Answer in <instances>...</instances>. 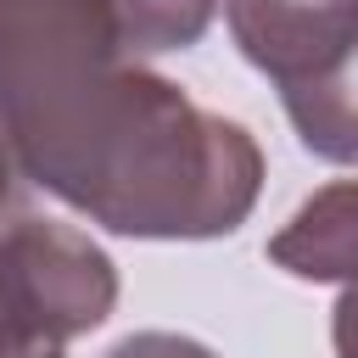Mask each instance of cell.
<instances>
[{
  "label": "cell",
  "instance_id": "obj_1",
  "mask_svg": "<svg viewBox=\"0 0 358 358\" xmlns=\"http://www.w3.org/2000/svg\"><path fill=\"white\" fill-rule=\"evenodd\" d=\"M0 134L28 185L129 241L235 235L263 190L252 129L140 67L112 0H0Z\"/></svg>",
  "mask_w": 358,
  "mask_h": 358
},
{
  "label": "cell",
  "instance_id": "obj_2",
  "mask_svg": "<svg viewBox=\"0 0 358 358\" xmlns=\"http://www.w3.org/2000/svg\"><path fill=\"white\" fill-rule=\"evenodd\" d=\"M117 308V263L62 218H0V358H67Z\"/></svg>",
  "mask_w": 358,
  "mask_h": 358
},
{
  "label": "cell",
  "instance_id": "obj_3",
  "mask_svg": "<svg viewBox=\"0 0 358 358\" xmlns=\"http://www.w3.org/2000/svg\"><path fill=\"white\" fill-rule=\"evenodd\" d=\"M224 22L274 90L324 73L358 45V0H224Z\"/></svg>",
  "mask_w": 358,
  "mask_h": 358
},
{
  "label": "cell",
  "instance_id": "obj_4",
  "mask_svg": "<svg viewBox=\"0 0 358 358\" xmlns=\"http://www.w3.org/2000/svg\"><path fill=\"white\" fill-rule=\"evenodd\" d=\"M268 263L308 285H352L358 280V179H330L313 190L274 235Z\"/></svg>",
  "mask_w": 358,
  "mask_h": 358
},
{
  "label": "cell",
  "instance_id": "obj_5",
  "mask_svg": "<svg viewBox=\"0 0 358 358\" xmlns=\"http://www.w3.org/2000/svg\"><path fill=\"white\" fill-rule=\"evenodd\" d=\"M280 106L302 140V151H313L319 162L336 168H358V45L330 62L324 73L280 90Z\"/></svg>",
  "mask_w": 358,
  "mask_h": 358
},
{
  "label": "cell",
  "instance_id": "obj_6",
  "mask_svg": "<svg viewBox=\"0 0 358 358\" xmlns=\"http://www.w3.org/2000/svg\"><path fill=\"white\" fill-rule=\"evenodd\" d=\"M112 11L134 56H168V50H190L213 28L218 0H112Z\"/></svg>",
  "mask_w": 358,
  "mask_h": 358
},
{
  "label": "cell",
  "instance_id": "obj_7",
  "mask_svg": "<svg viewBox=\"0 0 358 358\" xmlns=\"http://www.w3.org/2000/svg\"><path fill=\"white\" fill-rule=\"evenodd\" d=\"M101 358H218V352L196 336H179V330H134V336L112 341Z\"/></svg>",
  "mask_w": 358,
  "mask_h": 358
},
{
  "label": "cell",
  "instance_id": "obj_8",
  "mask_svg": "<svg viewBox=\"0 0 358 358\" xmlns=\"http://www.w3.org/2000/svg\"><path fill=\"white\" fill-rule=\"evenodd\" d=\"M330 347H336V358H358V280L341 285V296L330 308Z\"/></svg>",
  "mask_w": 358,
  "mask_h": 358
},
{
  "label": "cell",
  "instance_id": "obj_9",
  "mask_svg": "<svg viewBox=\"0 0 358 358\" xmlns=\"http://www.w3.org/2000/svg\"><path fill=\"white\" fill-rule=\"evenodd\" d=\"M17 185H22V168H17V157H11V145L0 134V218L17 213Z\"/></svg>",
  "mask_w": 358,
  "mask_h": 358
}]
</instances>
